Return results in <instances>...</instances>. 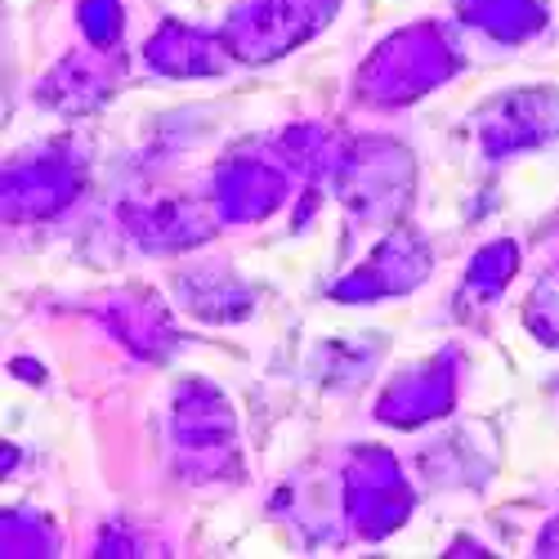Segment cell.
<instances>
[{
    "label": "cell",
    "mask_w": 559,
    "mask_h": 559,
    "mask_svg": "<svg viewBox=\"0 0 559 559\" xmlns=\"http://www.w3.org/2000/svg\"><path fill=\"white\" fill-rule=\"evenodd\" d=\"M336 0H251L233 14L228 45L242 59H269L283 55L287 45L305 40L322 19H332Z\"/></svg>",
    "instance_id": "obj_1"
},
{
    "label": "cell",
    "mask_w": 559,
    "mask_h": 559,
    "mask_svg": "<svg viewBox=\"0 0 559 559\" xmlns=\"http://www.w3.org/2000/svg\"><path fill=\"white\" fill-rule=\"evenodd\" d=\"M456 63L448 59V45L439 40V32L430 27H416V32H403L399 40H390L385 50L371 59L367 68V95L371 99H412L421 95L426 85L443 81Z\"/></svg>",
    "instance_id": "obj_2"
},
{
    "label": "cell",
    "mask_w": 559,
    "mask_h": 559,
    "mask_svg": "<svg viewBox=\"0 0 559 559\" xmlns=\"http://www.w3.org/2000/svg\"><path fill=\"white\" fill-rule=\"evenodd\" d=\"M277 198H283V179H277L269 166L233 162V166H224V175H219V211H224L228 219L264 215L269 206H277Z\"/></svg>",
    "instance_id": "obj_3"
},
{
    "label": "cell",
    "mask_w": 559,
    "mask_h": 559,
    "mask_svg": "<svg viewBox=\"0 0 559 559\" xmlns=\"http://www.w3.org/2000/svg\"><path fill=\"white\" fill-rule=\"evenodd\" d=\"M153 68L162 72H215L219 59H215V45L202 40L198 32H183V27H166L157 40H153V50H148Z\"/></svg>",
    "instance_id": "obj_4"
},
{
    "label": "cell",
    "mask_w": 559,
    "mask_h": 559,
    "mask_svg": "<svg viewBox=\"0 0 559 559\" xmlns=\"http://www.w3.org/2000/svg\"><path fill=\"white\" fill-rule=\"evenodd\" d=\"M448 394H452V385H448V371L426 367V377L407 381L403 390H394V394L385 399L381 416H385V421H403V426H412V421H421V416H430V412H443Z\"/></svg>",
    "instance_id": "obj_5"
},
{
    "label": "cell",
    "mask_w": 559,
    "mask_h": 559,
    "mask_svg": "<svg viewBox=\"0 0 559 559\" xmlns=\"http://www.w3.org/2000/svg\"><path fill=\"white\" fill-rule=\"evenodd\" d=\"M537 0H465V19H475L501 40H515L528 27H537Z\"/></svg>",
    "instance_id": "obj_6"
},
{
    "label": "cell",
    "mask_w": 559,
    "mask_h": 559,
    "mask_svg": "<svg viewBox=\"0 0 559 559\" xmlns=\"http://www.w3.org/2000/svg\"><path fill=\"white\" fill-rule=\"evenodd\" d=\"M81 27L90 40L99 45H112L117 32H121V19H117V0H85L81 5Z\"/></svg>",
    "instance_id": "obj_7"
}]
</instances>
